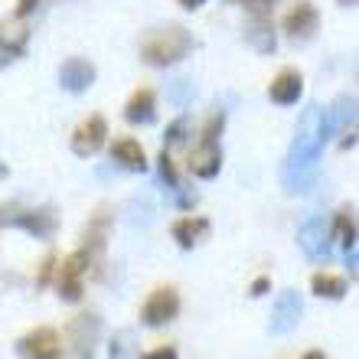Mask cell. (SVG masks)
Listing matches in <instances>:
<instances>
[{
	"instance_id": "cell-1",
	"label": "cell",
	"mask_w": 359,
	"mask_h": 359,
	"mask_svg": "<svg viewBox=\"0 0 359 359\" xmlns=\"http://www.w3.org/2000/svg\"><path fill=\"white\" fill-rule=\"evenodd\" d=\"M330 137V121H327V108L311 104L304 108L301 121H297V134L287 151V163H284V187L287 193H307L317 180V161H320L323 144Z\"/></svg>"
},
{
	"instance_id": "cell-11",
	"label": "cell",
	"mask_w": 359,
	"mask_h": 359,
	"mask_svg": "<svg viewBox=\"0 0 359 359\" xmlns=\"http://www.w3.org/2000/svg\"><path fill=\"white\" fill-rule=\"evenodd\" d=\"M98 333H102V320L95 313H82L72 323V350H76V359H92Z\"/></svg>"
},
{
	"instance_id": "cell-5",
	"label": "cell",
	"mask_w": 359,
	"mask_h": 359,
	"mask_svg": "<svg viewBox=\"0 0 359 359\" xmlns=\"http://www.w3.org/2000/svg\"><path fill=\"white\" fill-rule=\"evenodd\" d=\"M297 242H301L307 258H313V262L323 258V262H327V255H330V226H327L320 216H311L301 226V232H297Z\"/></svg>"
},
{
	"instance_id": "cell-33",
	"label": "cell",
	"mask_w": 359,
	"mask_h": 359,
	"mask_svg": "<svg viewBox=\"0 0 359 359\" xmlns=\"http://www.w3.org/2000/svg\"><path fill=\"white\" fill-rule=\"evenodd\" d=\"M304 359H327V356L320 350H311V353H304Z\"/></svg>"
},
{
	"instance_id": "cell-17",
	"label": "cell",
	"mask_w": 359,
	"mask_h": 359,
	"mask_svg": "<svg viewBox=\"0 0 359 359\" xmlns=\"http://www.w3.org/2000/svg\"><path fill=\"white\" fill-rule=\"evenodd\" d=\"M330 131H353L356 128V95H340L337 104L327 111Z\"/></svg>"
},
{
	"instance_id": "cell-3",
	"label": "cell",
	"mask_w": 359,
	"mask_h": 359,
	"mask_svg": "<svg viewBox=\"0 0 359 359\" xmlns=\"http://www.w3.org/2000/svg\"><path fill=\"white\" fill-rule=\"evenodd\" d=\"M0 226H20L27 229L29 236L36 238H49L56 232V212L53 209H20V206H7L0 212Z\"/></svg>"
},
{
	"instance_id": "cell-34",
	"label": "cell",
	"mask_w": 359,
	"mask_h": 359,
	"mask_svg": "<svg viewBox=\"0 0 359 359\" xmlns=\"http://www.w3.org/2000/svg\"><path fill=\"white\" fill-rule=\"evenodd\" d=\"M343 7H356V0H340Z\"/></svg>"
},
{
	"instance_id": "cell-9",
	"label": "cell",
	"mask_w": 359,
	"mask_h": 359,
	"mask_svg": "<svg viewBox=\"0 0 359 359\" xmlns=\"http://www.w3.org/2000/svg\"><path fill=\"white\" fill-rule=\"evenodd\" d=\"M104 134H108V124H104L102 114H95V118H88V121H82L76 128V134H72V151H76L79 157H92V154L102 151Z\"/></svg>"
},
{
	"instance_id": "cell-32",
	"label": "cell",
	"mask_w": 359,
	"mask_h": 359,
	"mask_svg": "<svg viewBox=\"0 0 359 359\" xmlns=\"http://www.w3.org/2000/svg\"><path fill=\"white\" fill-rule=\"evenodd\" d=\"M203 4H206V0H180V7L183 10H199Z\"/></svg>"
},
{
	"instance_id": "cell-10",
	"label": "cell",
	"mask_w": 359,
	"mask_h": 359,
	"mask_svg": "<svg viewBox=\"0 0 359 359\" xmlns=\"http://www.w3.org/2000/svg\"><path fill=\"white\" fill-rule=\"evenodd\" d=\"M304 313V301L297 291H281L278 294V304H274V317H271V330L274 333H291L297 330Z\"/></svg>"
},
{
	"instance_id": "cell-30",
	"label": "cell",
	"mask_w": 359,
	"mask_h": 359,
	"mask_svg": "<svg viewBox=\"0 0 359 359\" xmlns=\"http://www.w3.org/2000/svg\"><path fill=\"white\" fill-rule=\"evenodd\" d=\"M268 287H271V281H268V278H258V281L252 284V297H262V294H268Z\"/></svg>"
},
{
	"instance_id": "cell-26",
	"label": "cell",
	"mask_w": 359,
	"mask_h": 359,
	"mask_svg": "<svg viewBox=\"0 0 359 359\" xmlns=\"http://www.w3.org/2000/svg\"><path fill=\"white\" fill-rule=\"evenodd\" d=\"M161 180H163V183H167L170 189L180 187V183H177V170H173V161H170V154H167V151L161 154Z\"/></svg>"
},
{
	"instance_id": "cell-12",
	"label": "cell",
	"mask_w": 359,
	"mask_h": 359,
	"mask_svg": "<svg viewBox=\"0 0 359 359\" xmlns=\"http://www.w3.org/2000/svg\"><path fill=\"white\" fill-rule=\"evenodd\" d=\"M95 82V66L88 62V59H69V62H62V69H59V86L66 88V92H86V88H92Z\"/></svg>"
},
{
	"instance_id": "cell-18",
	"label": "cell",
	"mask_w": 359,
	"mask_h": 359,
	"mask_svg": "<svg viewBox=\"0 0 359 359\" xmlns=\"http://www.w3.org/2000/svg\"><path fill=\"white\" fill-rule=\"evenodd\" d=\"M154 104H157V98H154L151 88H141V92L131 95V102H128V108H124V118L131 124H151L154 121Z\"/></svg>"
},
{
	"instance_id": "cell-28",
	"label": "cell",
	"mask_w": 359,
	"mask_h": 359,
	"mask_svg": "<svg viewBox=\"0 0 359 359\" xmlns=\"http://www.w3.org/2000/svg\"><path fill=\"white\" fill-rule=\"evenodd\" d=\"M219 131H222V114H216V118L209 121L206 134H203V141H216V137H219Z\"/></svg>"
},
{
	"instance_id": "cell-29",
	"label": "cell",
	"mask_w": 359,
	"mask_h": 359,
	"mask_svg": "<svg viewBox=\"0 0 359 359\" xmlns=\"http://www.w3.org/2000/svg\"><path fill=\"white\" fill-rule=\"evenodd\" d=\"M187 92H189V82H187V79H180L177 88H173V98H177V102L183 104V102H187Z\"/></svg>"
},
{
	"instance_id": "cell-13",
	"label": "cell",
	"mask_w": 359,
	"mask_h": 359,
	"mask_svg": "<svg viewBox=\"0 0 359 359\" xmlns=\"http://www.w3.org/2000/svg\"><path fill=\"white\" fill-rule=\"evenodd\" d=\"M219 167H222V154H219L216 141H203L189 157V170L199 180H212L219 173Z\"/></svg>"
},
{
	"instance_id": "cell-25",
	"label": "cell",
	"mask_w": 359,
	"mask_h": 359,
	"mask_svg": "<svg viewBox=\"0 0 359 359\" xmlns=\"http://www.w3.org/2000/svg\"><path fill=\"white\" fill-rule=\"evenodd\" d=\"M229 4H242V7H248L252 13H255V17H268L278 0H229Z\"/></svg>"
},
{
	"instance_id": "cell-24",
	"label": "cell",
	"mask_w": 359,
	"mask_h": 359,
	"mask_svg": "<svg viewBox=\"0 0 359 359\" xmlns=\"http://www.w3.org/2000/svg\"><path fill=\"white\" fill-rule=\"evenodd\" d=\"M187 131H189V121H187V118H177V121L167 128V147L187 141Z\"/></svg>"
},
{
	"instance_id": "cell-14",
	"label": "cell",
	"mask_w": 359,
	"mask_h": 359,
	"mask_svg": "<svg viewBox=\"0 0 359 359\" xmlns=\"http://www.w3.org/2000/svg\"><path fill=\"white\" fill-rule=\"evenodd\" d=\"M301 92H304V79H301V72H294V69L278 72V79H274L271 88H268L274 104H294L301 98Z\"/></svg>"
},
{
	"instance_id": "cell-20",
	"label": "cell",
	"mask_w": 359,
	"mask_h": 359,
	"mask_svg": "<svg viewBox=\"0 0 359 359\" xmlns=\"http://www.w3.org/2000/svg\"><path fill=\"white\" fill-rule=\"evenodd\" d=\"M245 36H248V43L258 49V53H274V27H271V20L268 17H255L252 23L245 27Z\"/></svg>"
},
{
	"instance_id": "cell-21",
	"label": "cell",
	"mask_w": 359,
	"mask_h": 359,
	"mask_svg": "<svg viewBox=\"0 0 359 359\" xmlns=\"http://www.w3.org/2000/svg\"><path fill=\"white\" fill-rule=\"evenodd\" d=\"M311 287L317 297H330V301H340L343 294H346V281H343V278H333V274H313Z\"/></svg>"
},
{
	"instance_id": "cell-27",
	"label": "cell",
	"mask_w": 359,
	"mask_h": 359,
	"mask_svg": "<svg viewBox=\"0 0 359 359\" xmlns=\"http://www.w3.org/2000/svg\"><path fill=\"white\" fill-rule=\"evenodd\" d=\"M137 359H177V350L173 346H157V350H151L147 356H137Z\"/></svg>"
},
{
	"instance_id": "cell-2",
	"label": "cell",
	"mask_w": 359,
	"mask_h": 359,
	"mask_svg": "<svg viewBox=\"0 0 359 359\" xmlns=\"http://www.w3.org/2000/svg\"><path fill=\"white\" fill-rule=\"evenodd\" d=\"M189 49H193V36H189L187 29L163 27V29H154L151 36L144 39L141 56L151 66H173V62H180V59L187 56Z\"/></svg>"
},
{
	"instance_id": "cell-31",
	"label": "cell",
	"mask_w": 359,
	"mask_h": 359,
	"mask_svg": "<svg viewBox=\"0 0 359 359\" xmlns=\"http://www.w3.org/2000/svg\"><path fill=\"white\" fill-rule=\"evenodd\" d=\"M36 4H39V0H20V4H17V17H27V13H33V10H36Z\"/></svg>"
},
{
	"instance_id": "cell-15",
	"label": "cell",
	"mask_w": 359,
	"mask_h": 359,
	"mask_svg": "<svg viewBox=\"0 0 359 359\" xmlns=\"http://www.w3.org/2000/svg\"><path fill=\"white\" fill-rule=\"evenodd\" d=\"M111 161L124 170H134V173H144L147 170V157H144V147L131 137H121V141H114L111 147Z\"/></svg>"
},
{
	"instance_id": "cell-4",
	"label": "cell",
	"mask_w": 359,
	"mask_h": 359,
	"mask_svg": "<svg viewBox=\"0 0 359 359\" xmlns=\"http://www.w3.org/2000/svg\"><path fill=\"white\" fill-rule=\"evenodd\" d=\"M180 313V297L173 287H157V291L147 297V304L141 307V320L147 327H163L170 323L173 317Z\"/></svg>"
},
{
	"instance_id": "cell-8",
	"label": "cell",
	"mask_w": 359,
	"mask_h": 359,
	"mask_svg": "<svg viewBox=\"0 0 359 359\" xmlns=\"http://www.w3.org/2000/svg\"><path fill=\"white\" fill-rule=\"evenodd\" d=\"M317 27H320V17H317L313 4H307V0H301L297 7H291V13L284 17V33H287L294 43H307V39H313Z\"/></svg>"
},
{
	"instance_id": "cell-19",
	"label": "cell",
	"mask_w": 359,
	"mask_h": 359,
	"mask_svg": "<svg viewBox=\"0 0 359 359\" xmlns=\"http://www.w3.org/2000/svg\"><path fill=\"white\" fill-rule=\"evenodd\" d=\"M209 236V222L199 216H189V219H180L173 222V238L180 242V248H193L199 238Z\"/></svg>"
},
{
	"instance_id": "cell-16",
	"label": "cell",
	"mask_w": 359,
	"mask_h": 359,
	"mask_svg": "<svg viewBox=\"0 0 359 359\" xmlns=\"http://www.w3.org/2000/svg\"><path fill=\"white\" fill-rule=\"evenodd\" d=\"M29 43V27L23 23V17H13V20H4L0 23V49L10 53V56H20Z\"/></svg>"
},
{
	"instance_id": "cell-22",
	"label": "cell",
	"mask_w": 359,
	"mask_h": 359,
	"mask_svg": "<svg viewBox=\"0 0 359 359\" xmlns=\"http://www.w3.org/2000/svg\"><path fill=\"white\" fill-rule=\"evenodd\" d=\"M111 359H137V343L131 330H121L111 340Z\"/></svg>"
},
{
	"instance_id": "cell-6",
	"label": "cell",
	"mask_w": 359,
	"mask_h": 359,
	"mask_svg": "<svg viewBox=\"0 0 359 359\" xmlns=\"http://www.w3.org/2000/svg\"><path fill=\"white\" fill-rule=\"evenodd\" d=\"M17 353L23 359H59V356H62L59 333L49 330V327H39V330L27 333V337L17 343Z\"/></svg>"
},
{
	"instance_id": "cell-23",
	"label": "cell",
	"mask_w": 359,
	"mask_h": 359,
	"mask_svg": "<svg viewBox=\"0 0 359 359\" xmlns=\"http://www.w3.org/2000/svg\"><path fill=\"white\" fill-rule=\"evenodd\" d=\"M333 238H340V245L343 248H350V245H356V222H353L346 212L343 216H337V226H333V232H330Z\"/></svg>"
},
{
	"instance_id": "cell-7",
	"label": "cell",
	"mask_w": 359,
	"mask_h": 359,
	"mask_svg": "<svg viewBox=\"0 0 359 359\" xmlns=\"http://www.w3.org/2000/svg\"><path fill=\"white\" fill-rule=\"evenodd\" d=\"M88 271V255L86 252H76L62 262V271H59V297L69 304L82 301V274Z\"/></svg>"
}]
</instances>
